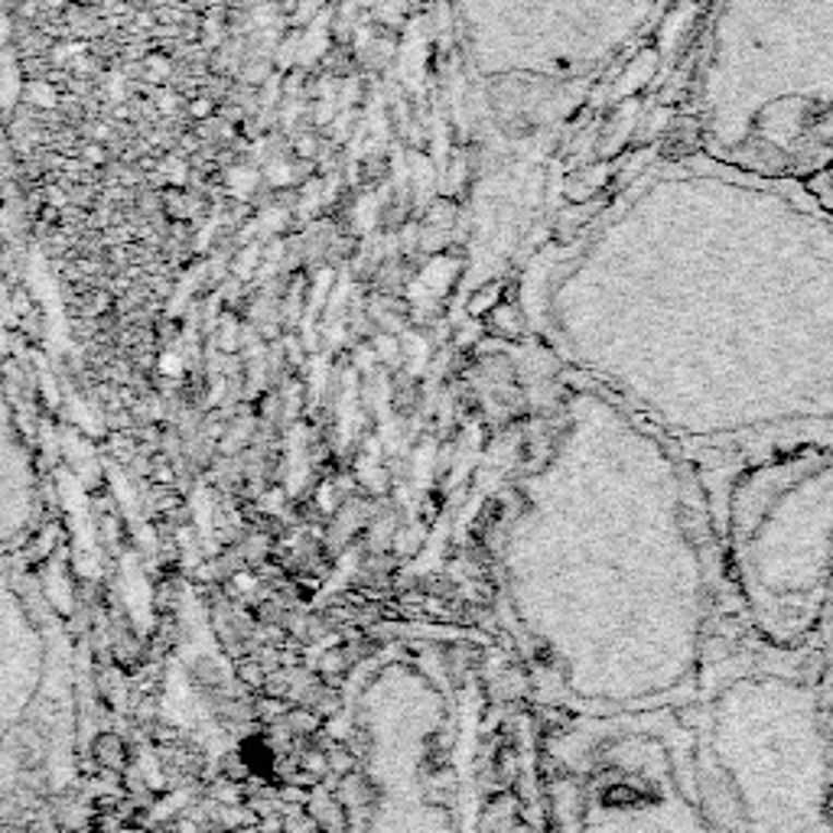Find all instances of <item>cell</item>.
Here are the masks:
<instances>
[{
	"label": "cell",
	"mask_w": 833,
	"mask_h": 833,
	"mask_svg": "<svg viewBox=\"0 0 833 833\" xmlns=\"http://www.w3.org/2000/svg\"><path fill=\"white\" fill-rule=\"evenodd\" d=\"M639 115H642V105L639 98H626V105H616L612 115L606 118L603 124V134H599V157L603 160H612L626 151L635 124H639Z\"/></svg>",
	"instance_id": "cell-1"
},
{
	"label": "cell",
	"mask_w": 833,
	"mask_h": 833,
	"mask_svg": "<svg viewBox=\"0 0 833 833\" xmlns=\"http://www.w3.org/2000/svg\"><path fill=\"white\" fill-rule=\"evenodd\" d=\"M658 62H662V52H658V46H648V49H642L635 59H629L626 62V69H622V75L612 82V98L616 102H622V98H635L648 82H652V75L658 72Z\"/></svg>",
	"instance_id": "cell-2"
},
{
	"label": "cell",
	"mask_w": 833,
	"mask_h": 833,
	"mask_svg": "<svg viewBox=\"0 0 833 833\" xmlns=\"http://www.w3.org/2000/svg\"><path fill=\"white\" fill-rule=\"evenodd\" d=\"M612 179H616L612 164H609V160H603V164L583 167L576 176H570L567 192H570V199H573V202H590V199H599V192H603Z\"/></svg>",
	"instance_id": "cell-3"
},
{
	"label": "cell",
	"mask_w": 833,
	"mask_h": 833,
	"mask_svg": "<svg viewBox=\"0 0 833 833\" xmlns=\"http://www.w3.org/2000/svg\"><path fill=\"white\" fill-rule=\"evenodd\" d=\"M697 144H700V124L693 118H674L670 128L665 131L662 151H665L667 157H674V154L683 157V154L697 151Z\"/></svg>",
	"instance_id": "cell-4"
},
{
	"label": "cell",
	"mask_w": 833,
	"mask_h": 833,
	"mask_svg": "<svg viewBox=\"0 0 833 833\" xmlns=\"http://www.w3.org/2000/svg\"><path fill=\"white\" fill-rule=\"evenodd\" d=\"M596 212H599V199L576 202V205H570V209H563V212H560V218H557V231H560V235H570V231H576L583 222H590Z\"/></svg>",
	"instance_id": "cell-5"
},
{
	"label": "cell",
	"mask_w": 833,
	"mask_h": 833,
	"mask_svg": "<svg viewBox=\"0 0 833 833\" xmlns=\"http://www.w3.org/2000/svg\"><path fill=\"white\" fill-rule=\"evenodd\" d=\"M254 186H258V172H254V169H248V167L228 169V189H231L238 199L251 195V192H254Z\"/></svg>",
	"instance_id": "cell-6"
},
{
	"label": "cell",
	"mask_w": 833,
	"mask_h": 833,
	"mask_svg": "<svg viewBox=\"0 0 833 833\" xmlns=\"http://www.w3.org/2000/svg\"><path fill=\"white\" fill-rule=\"evenodd\" d=\"M26 102L29 105H43V108H52L56 105V88L49 82H33L26 88Z\"/></svg>",
	"instance_id": "cell-7"
},
{
	"label": "cell",
	"mask_w": 833,
	"mask_h": 833,
	"mask_svg": "<svg viewBox=\"0 0 833 833\" xmlns=\"http://www.w3.org/2000/svg\"><path fill=\"white\" fill-rule=\"evenodd\" d=\"M267 179H271L274 186H290V182H294V167L284 164V160H274V164L267 167Z\"/></svg>",
	"instance_id": "cell-8"
},
{
	"label": "cell",
	"mask_w": 833,
	"mask_h": 833,
	"mask_svg": "<svg viewBox=\"0 0 833 833\" xmlns=\"http://www.w3.org/2000/svg\"><path fill=\"white\" fill-rule=\"evenodd\" d=\"M355 222H358L361 228H371V222H374V199H361V202H358Z\"/></svg>",
	"instance_id": "cell-9"
},
{
	"label": "cell",
	"mask_w": 833,
	"mask_h": 833,
	"mask_svg": "<svg viewBox=\"0 0 833 833\" xmlns=\"http://www.w3.org/2000/svg\"><path fill=\"white\" fill-rule=\"evenodd\" d=\"M147 72H151V79H167L169 75V59H164V56H151L147 59Z\"/></svg>",
	"instance_id": "cell-10"
},
{
	"label": "cell",
	"mask_w": 833,
	"mask_h": 833,
	"mask_svg": "<svg viewBox=\"0 0 833 833\" xmlns=\"http://www.w3.org/2000/svg\"><path fill=\"white\" fill-rule=\"evenodd\" d=\"M167 172L172 176V182H186V167L179 160H167Z\"/></svg>",
	"instance_id": "cell-11"
},
{
	"label": "cell",
	"mask_w": 833,
	"mask_h": 833,
	"mask_svg": "<svg viewBox=\"0 0 833 833\" xmlns=\"http://www.w3.org/2000/svg\"><path fill=\"white\" fill-rule=\"evenodd\" d=\"M192 115H195V118H209V115H212V102H209V98H199V102L192 105Z\"/></svg>",
	"instance_id": "cell-12"
},
{
	"label": "cell",
	"mask_w": 833,
	"mask_h": 833,
	"mask_svg": "<svg viewBox=\"0 0 833 833\" xmlns=\"http://www.w3.org/2000/svg\"><path fill=\"white\" fill-rule=\"evenodd\" d=\"M297 151H300V154H304V157H313V151H317V144H313V141H310V138H304V141H300V144H297Z\"/></svg>",
	"instance_id": "cell-13"
},
{
	"label": "cell",
	"mask_w": 833,
	"mask_h": 833,
	"mask_svg": "<svg viewBox=\"0 0 833 833\" xmlns=\"http://www.w3.org/2000/svg\"><path fill=\"white\" fill-rule=\"evenodd\" d=\"M111 95H115V98H121V95H124V79H121V75H115V79H111Z\"/></svg>",
	"instance_id": "cell-14"
},
{
	"label": "cell",
	"mask_w": 833,
	"mask_h": 833,
	"mask_svg": "<svg viewBox=\"0 0 833 833\" xmlns=\"http://www.w3.org/2000/svg\"><path fill=\"white\" fill-rule=\"evenodd\" d=\"M85 157H88V160H95V164H102V160H105L102 147H88V151H85Z\"/></svg>",
	"instance_id": "cell-15"
},
{
	"label": "cell",
	"mask_w": 833,
	"mask_h": 833,
	"mask_svg": "<svg viewBox=\"0 0 833 833\" xmlns=\"http://www.w3.org/2000/svg\"><path fill=\"white\" fill-rule=\"evenodd\" d=\"M693 3H703V0H693Z\"/></svg>",
	"instance_id": "cell-16"
}]
</instances>
